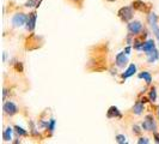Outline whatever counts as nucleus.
<instances>
[{"label":"nucleus","instance_id":"obj_16","mask_svg":"<svg viewBox=\"0 0 159 144\" xmlns=\"http://www.w3.org/2000/svg\"><path fill=\"white\" fill-rule=\"evenodd\" d=\"M15 131H16V133L18 135L19 137H26L28 135H29V132L26 131V130H24L23 127H20V126H18V125H16L15 126Z\"/></svg>","mask_w":159,"mask_h":144},{"label":"nucleus","instance_id":"obj_1","mask_svg":"<svg viewBox=\"0 0 159 144\" xmlns=\"http://www.w3.org/2000/svg\"><path fill=\"white\" fill-rule=\"evenodd\" d=\"M141 127L145 131H150V132H156L157 130V124H156V120L153 118L152 114H147L145 117V120L143 121L141 124Z\"/></svg>","mask_w":159,"mask_h":144},{"label":"nucleus","instance_id":"obj_21","mask_svg":"<svg viewBox=\"0 0 159 144\" xmlns=\"http://www.w3.org/2000/svg\"><path fill=\"white\" fill-rule=\"evenodd\" d=\"M55 124H56V121L55 119H52L49 120V124H48V130H49V132H54V130H55Z\"/></svg>","mask_w":159,"mask_h":144},{"label":"nucleus","instance_id":"obj_25","mask_svg":"<svg viewBox=\"0 0 159 144\" xmlns=\"http://www.w3.org/2000/svg\"><path fill=\"white\" fill-rule=\"evenodd\" d=\"M153 138H154L156 143H159V133H158V132H154V136H153Z\"/></svg>","mask_w":159,"mask_h":144},{"label":"nucleus","instance_id":"obj_5","mask_svg":"<svg viewBox=\"0 0 159 144\" xmlns=\"http://www.w3.org/2000/svg\"><path fill=\"white\" fill-rule=\"evenodd\" d=\"M127 29L129 34H132L133 36H135V35H138V34H140V32L143 31V23L140 21H132V22L128 23Z\"/></svg>","mask_w":159,"mask_h":144},{"label":"nucleus","instance_id":"obj_2","mask_svg":"<svg viewBox=\"0 0 159 144\" xmlns=\"http://www.w3.org/2000/svg\"><path fill=\"white\" fill-rule=\"evenodd\" d=\"M147 23L150 24L152 31L154 34V36L157 37V40H159V25H158V16L154 13V12H151L148 16H147Z\"/></svg>","mask_w":159,"mask_h":144},{"label":"nucleus","instance_id":"obj_28","mask_svg":"<svg viewBox=\"0 0 159 144\" xmlns=\"http://www.w3.org/2000/svg\"><path fill=\"white\" fill-rule=\"evenodd\" d=\"M158 118H159V107H158Z\"/></svg>","mask_w":159,"mask_h":144},{"label":"nucleus","instance_id":"obj_12","mask_svg":"<svg viewBox=\"0 0 159 144\" xmlns=\"http://www.w3.org/2000/svg\"><path fill=\"white\" fill-rule=\"evenodd\" d=\"M154 48H156V42H154L153 40H147L143 42V52H145V54H146V53H148L150 50L154 49Z\"/></svg>","mask_w":159,"mask_h":144},{"label":"nucleus","instance_id":"obj_4","mask_svg":"<svg viewBox=\"0 0 159 144\" xmlns=\"http://www.w3.org/2000/svg\"><path fill=\"white\" fill-rule=\"evenodd\" d=\"M117 15H119V17L121 18L122 22H130V19L133 18L134 12H133V8L130 7V6H125V7L120 8Z\"/></svg>","mask_w":159,"mask_h":144},{"label":"nucleus","instance_id":"obj_3","mask_svg":"<svg viewBox=\"0 0 159 144\" xmlns=\"http://www.w3.org/2000/svg\"><path fill=\"white\" fill-rule=\"evenodd\" d=\"M26 19H28V15H25L24 12H17L12 17L11 23L15 28H20L26 24Z\"/></svg>","mask_w":159,"mask_h":144},{"label":"nucleus","instance_id":"obj_6","mask_svg":"<svg viewBox=\"0 0 159 144\" xmlns=\"http://www.w3.org/2000/svg\"><path fill=\"white\" fill-rule=\"evenodd\" d=\"M36 21H37V13L34 11L30 12L28 15V19H26V24H25V28L28 31H34L35 30V26H36Z\"/></svg>","mask_w":159,"mask_h":144},{"label":"nucleus","instance_id":"obj_14","mask_svg":"<svg viewBox=\"0 0 159 144\" xmlns=\"http://www.w3.org/2000/svg\"><path fill=\"white\" fill-rule=\"evenodd\" d=\"M12 133H13L12 127H6L2 132V139L5 142H11L12 141Z\"/></svg>","mask_w":159,"mask_h":144},{"label":"nucleus","instance_id":"obj_9","mask_svg":"<svg viewBox=\"0 0 159 144\" xmlns=\"http://www.w3.org/2000/svg\"><path fill=\"white\" fill-rule=\"evenodd\" d=\"M146 55H147V63L148 64H153V63H156L159 59V50L157 48H154V49L150 50L148 53H146Z\"/></svg>","mask_w":159,"mask_h":144},{"label":"nucleus","instance_id":"obj_24","mask_svg":"<svg viewBox=\"0 0 159 144\" xmlns=\"http://www.w3.org/2000/svg\"><path fill=\"white\" fill-rule=\"evenodd\" d=\"M130 50H132V47H130V45H128L127 47L125 48V53H126L127 55H129V54H130Z\"/></svg>","mask_w":159,"mask_h":144},{"label":"nucleus","instance_id":"obj_18","mask_svg":"<svg viewBox=\"0 0 159 144\" xmlns=\"http://www.w3.org/2000/svg\"><path fill=\"white\" fill-rule=\"evenodd\" d=\"M148 98H150V102H156L157 101V89L152 88L150 90V94H148Z\"/></svg>","mask_w":159,"mask_h":144},{"label":"nucleus","instance_id":"obj_23","mask_svg":"<svg viewBox=\"0 0 159 144\" xmlns=\"http://www.w3.org/2000/svg\"><path fill=\"white\" fill-rule=\"evenodd\" d=\"M148 143H150V141L146 137H141V138L138 139V144H148Z\"/></svg>","mask_w":159,"mask_h":144},{"label":"nucleus","instance_id":"obj_8","mask_svg":"<svg viewBox=\"0 0 159 144\" xmlns=\"http://www.w3.org/2000/svg\"><path fill=\"white\" fill-rule=\"evenodd\" d=\"M127 63H128V55L125 53V50L117 53V55L115 58V64H116V66L120 67V69H125V66H127Z\"/></svg>","mask_w":159,"mask_h":144},{"label":"nucleus","instance_id":"obj_27","mask_svg":"<svg viewBox=\"0 0 159 144\" xmlns=\"http://www.w3.org/2000/svg\"><path fill=\"white\" fill-rule=\"evenodd\" d=\"M71 1H73V2H79L80 0H71Z\"/></svg>","mask_w":159,"mask_h":144},{"label":"nucleus","instance_id":"obj_15","mask_svg":"<svg viewBox=\"0 0 159 144\" xmlns=\"http://www.w3.org/2000/svg\"><path fill=\"white\" fill-rule=\"evenodd\" d=\"M140 79H143L145 82H146V84H151L152 83V76L150 72L147 71H143L141 72V73H139V76H138Z\"/></svg>","mask_w":159,"mask_h":144},{"label":"nucleus","instance_id":"obj_13","mask_svg":"<svg viewBox=\"0 0 159 144\" xmlns=\"http://www.w3.org/2000/svg\"><path fill=\"white\" fill-rule=\"evenodd\" d=\"M143 108H145V103H143L141 101H136L134 106H133V113L136 115H140L143 113Z\"/></svg>","mask_w":159,"mask_h":144},{"label":"nucleus","instance_id":"obj_19","mask_svg":"<svg viewBox=\"0 0 159 144\" xmlns=\"http://www.w3.org/2000/svg\"><path fill=\"white\" fill-rule=\"evenodd\" d=\"M133 7L136 8V10H140V11H143L145 4H143V1H140V0H135V1L133 2Z\"/></svg>","mask_w":159,"mask_h":144},{"label":"nucleus","instance_id":"obj_20","mask_svg":"<svg viewBox=\"0 0 159 144\" xmlns=\"http://www.w3.org/2000/svg\"><path fill=\"white\" fill-rule=\"evenodd\" d=\"M115 141H116L119 144L127 143V141H126V136H125V135H117V136L115 137Z\"/></svg>","mask_w":159,"mask_h":144},{"label":"nucleus","instance_id":"obj_7","mask_svg":"<svg viewBox=\"0 0 159 144\" xmlns=\"http://www.w3.org/2000/svg\"><path fill=\"white\" fill-rule=\"evenodd\" d=\"M2 111L5 114H7L10 117H12V115H15L18 113V107L16 106V103H13L12 101H6L4 106H2Z\"/></svg>","mask_w":159,"mask_h":144},{"label":"nucleus","instance_id":"obj_10","mask_svg":"<svg viewBox=\"0 0 159 144\" xmlns=\"http://www.w3.org/2000/svg\"><path fill=\"white\" fill-rule=\"evenodd\" d=\"M107 117H108L109 119H114V118H121L122 114H121L120 109L116 106H111V107L109 108L108 113H107Z\"/></svg>","mask_w":159,"mask_h":144},{"label":"nucleus","instance_id":"obj_22","mask_svg":"<svg viewBox=\"0 0 159 144\" xmlns=\"http://www.w3.org/2000/svg\"><path fill=\"white\" fill-rule=\"evenodd\" d=\"M141 131H143V127H140L139 125H134V126H133V132H134V135H140Z\"/></svg>","mask_w":159,"mask_h":144},{"label":"nucleus","instance_id":"obj_11","mask_svg":"<svg viewBox=\"0 0 159 144\" xmlns=\"http://www.w3.org/2000/svg\"><path fill=\"white\" fill-rule=\"evenodd\" d=\"M135 72H136V65L135 64H130L127 67V70L122 73V78L126 80L127 78H129V77L134 76V74H135Z\"/></svg>","mask_w":159,"mask_h":144},{"label":"nucleus","instance_id":"obj_17","mask_svg":"<svg viewBox=\"0 0 159 144\" xmlns=\"http://www.w3.org/2000/svg\"><path fill=\"white\" fill-rule=\"evenodd\" d=\"M41 1L42 0H28L24 6H26V7H39Z\"/></svg>","mask_w":159,"mask_h":144},{"label":"nucleus","instance_id":"obj_26","mask_svg":"<svg viewBox=\"0 0 159 144\" xmlns=\"http://www.w3.org/2000/svg\"><path fill=\"white\" fill-rule=\"evenodd\" d=\"M6 95H7V90H6V89H4V91H2V97L5 98V97H6Z\"/></svg>","mask_w":159,"mask_h":144}]
</instances>
